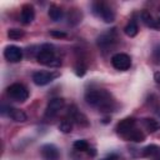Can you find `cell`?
<instances>
[{"label": "cell", "instance_id": "obj_27", "mask_svg": "<svg viewBox=\"0 0 160 160\" xmlns=\"http://www.w3.org/2000/svg\"><path fill=\"white\" fill-rule=\"evenodd\" d=\"M50 36L56 38V39H64V38H66L68 35H66V32L60 31V30H51V31H50Z\"/></svg>", "mask_w": 160, "mask_h": 160}, {"label": "cell", "instance_id": "obj_30", "mask_svg": "<svg viewBox=\"0 0 160 160\" xmlns=\"http://www.w3.org/2000/svg\"><path fill=\"white\" fill-rule=\"evenodd\" d=\"M88 152H89V155H90V156H95V155H96L95 149H90V148H89V149H88Z\"/></svg>", "mask_w": 160, "mask_h": 160}, {"label": "cell", "instance_id": "obj_22", "mask_svg": "<svg viewBox=\"0 0 160 160\" xmlns=\"http://www.w3.org/2000/svg\"><path fill=\"white\" fill-rule=\"evenodd\" d=\"M24 35H25L24 30L18 29V28H11V29L8 30V38L10 40H20Z\"/></svg>", "mask_w": 160, "mask_h": 160}, {"label": "cell", "instance_id": "obj_29", "mask_svg": "<svg viewBox=\"0 0 160 160\" xmlns=\"http://www.w3.org/2000/svg\"><path fill=\"white\" fill-rule=\"evenodd\" d=\"M154 80H155L156 84H160V71H156L154 74Z\"/></svg>", "mask_w": 160, "mask_h": 160}, {"label": "cell", "instance_id": "obj_15", "mask_svg": "<svg viewBox=\"0 0 160 160\" xmlns=\"http://www.w3.org/2000/svg\"><path fill=\"white\" fill-rule=\"evenodd\" d=\"M144 128L149 131V132H155L160 129V120L159 119H154V118H144L141 120Z\"/></svg>", "mask_w": 160, "mask_h": 160}, {"label": "cell", "instance_id": "obj_4", "mask_svg": "<svg viewBox=\"0 0 160 160\" xmlns=\"http://www.w3.org/2000/svg\"><path fill=\"white\" fill-rule=\"evenodd\" d=\"M6 94L15 101H20L24 102L25 100H28L29 98V90L25 85L20 84V82H14L10 86H8L6 89Z\"/></svg>", "mask_w": 160, "mask_h": 160}, {"label": "cell", "instance_id": "obj_13", "mask_svg": "<svg viewBox=\"0 0 160 160\" xmlns=\"http://www.w3.org/2000/svg\"><path fill=\"white\" fill-rule=\"evenodd\" d=\"M116 40H118V38H116V31H115V29H111V30H109V31L101 34V35L98 38V45H99L100 48H109V46H111Z\"/></svg>", "mask_w": 160, "mask_h": 160}, {"label": "cell", "instance_id": "obj_1", "mask_svg": "<svg viewBox=\"0 0 160 160\" xmlns=\"http://www.w3.org/2000/svg\"><path fill=\"white\" fill-rule=\"evenodd\" d=\"M85 101L94 106L98 108L100 111L109 112L115 109V101L111 96L110 92L106 90H89L85 94Z\"/></svg>", "mask_w": 160, "mask_h": 160}, {"label": "cell", "instance_id": "obj_3", "mask_svg": "<svg viewBox=\"0 0 160 160\" xmlns=\"http://www.w3.org/2000/svg\"><path fill=\"white\" fill-rule=\"evenodd\" d=\"M92 12L105 22H112L115 20V11L105 1H95L91 5Z\"/></svg>", "mask_w": 160, "mask_h": 160}, {"label": "cell", "instance_id": "obj_17", "mask_svg": "<svg viewBox=\"0 0 160 160\" xmlns=\"http://www.w3.org/2000/svg\"><path fill=\"white\" fill-rule=\"evenodd\" d=\"M124 138L129 141H134V142H142L145 140V135L144 132H141L140 130H136L135 128L132 130H130L128 134L124 135Z\"/></svg>", "mask_w": 160, "mask_h": 160}, {"label": "cell", "instance_id": "obj_23", "mask_svg": "<svg viewBox=\"0 0 160 160\" xmlns=\"http://www.w3.org/2000/svg\"><path fill=\"white\" fill-rule=\"evenodd\" d=\"M59 130L61 132H64V134H69L72 130V122H71V120H69V119L61 120L60 124H59Z\"/></svg>", "mask_w": 160, "mask_h": 160}, {"label": "cell", "instance_id": "obj_20", "mask_svg": "<svg viewBox=\"0 0 160 160\" xmlns=\"http://www.w3.org/2000/svg\"><path fill=\"white\" fill-rule=\"evenodd\" d=\"M159 152H160V148H159L158 145L151 144V145L145 146V148L141 150V156H144V158H150V156L158 155Z\"/></svg>", "mask_w": 160, "mask_h": 160}, {"label": "cell", "instance_id": "obj_19", "mask_svg": "<svg viewBox=\"0 0 160 160\" xmlns=\"http://www.w3.org/2000/svg\"><path fill=\"white\" fill-rule=\"evenodd\" d=\"M124 32H125V35H128L129 38H134V36H136L138 32H139V26H138L136 21H135V20H130V21L125 25V28H124Z\"/></svg>", "mask_w": 160, "mask_h": 160}, {"label": "cell", "instance_id": "obj_25", "mask_svg": "<svg viewBox=\"0 0 160 160\" xmlns=\"http://www.w3.org/2000/svg\"><path fill=\"white\" fill-rule=\"evenodd\" d=\"M152 60L155 64L160 65V42L156 44L152 49Z\"/></svg>", "mask_w": 160, "mask_h": 160}, {"label": "cell", "instance_id": "obj_14", "mask_svg": "<svg viewBox=\"0 0 160 160\" xmlns=\"http://www.w3.org/2000/svg\"><path fill=\"white\" fill-rule=\"evenodd\" d=\"M69 115H70V118H71L79 126H89V120H88L86 115L82 114V112H80V111L76 109L75 105H71V106L69 108Z\"/></svg>", "mask_w": 160, "mask_h": 160}, {"label": "cell", "instance_id": "obj_8", "mask_svg": "<svg viewBox=\"0 0 160 160\" xmlns=\"http://www.w3.org/2000/svg\"><path fill=\"white\" fill-rule=\"evenodd\" d=\"M1 114L9 116L11 120H14L16 122H24V121L28 120V116H26V114L22 110L16 109V108H12V106H8V105H2Z\"/></svg>", "mask_w": 160, "mask_h": 160}, {"label": "cell", "instance_id": "obj_16", "mask_svg": "<svg viewBox=\"0 0 160 160\" xmlns=\"http://www.w3.org/2000/svg\"><path fill=\"white\" fill-rule=\"evenodd\" d=\"M48 15L52 21H60L64 16V11L60 6H58L55 4H51L50 8H49V11H48Z\"/></svg>", "mask_w": 160, "mask_h": 160}, {"label": "cell", "instance_id": "obj_11", "mask_svg": "<svg viewBox=\"0 0 160 160\" xmlns=\"http://www.w3.org/2000/svg\"><path fill=\"white\" fill-rule=\"evenodd\" d=\"M35 19V9L31 4H24L20 11V20L24 25H29Z\"/></svg>", "mask_w": 160, "mask_h": 160}, {"label": "cell", "instance_id": "obj_18", "mask_svg": "<svg viewBox=\"0 0 160 160\" xmlns=\"http://www.w3.org/2000/svg\"><path fill=\"white\" fill-rule=\"evenodd\" d=\"M140 16H141L142 22H144L148 28H151V29L155 28V16H154L149 10H142L141 14H140Z\"/></svg>", "mask_w": 160, "mask_h": 160}, {"label": "cell", "instance_id": "obj_10", "mask_svg": "<svg viewBox=\"0 0 160 160\" xmlns=\"http://www.w3.org/2000/svg\"><path fill=\"white\" fill-rule=\"evenodd\" d=\"M40 151H41V156L45 160H59L60 158V151L58 146L54 144H44Z\"/></svg>", "mask_w": 160, "mask_h": 160}, {"label": "cell", "instance_id": "obj_28", "mask_svg": "<svg viewBox=\"0 0 160 160\" xmlns=\"http://www.w3.org/2000/svg\"><path fill=\"white\" fill-rule=\"evenodd\" d=\"M101 160H118V155L110 154L109 156H106V158H104V159H101Z\"/></svg>", "mask_w": 160, "mask_h": 160}, {"label": "cell", "instance_id": "obj_9", "mask_svg": "<svg viewBox=\"0 0 160 160\" xmlns=\"http://www.w3.org/2000/svg\"><path fill=\"white\" fill-rule=\"evenodd\" d=\"M4 56L10 62H19L22 59V50L16 45H8L4 49Z\"/></svg>", "mask_w": 160, "mask_h": 160}, {"label": "cell", "instance_id": "obj_31", "mask_svg": "<svg viewBox=\"0 0 160 160\" xmlns=\"http://www.w3.org/2000/svg\"><path fill=\"white\" fill-rule=\"evenodd\" d=\"M155 160H160V156H158V158H156V159H155Z\"/></svg>", "mask_w": 160, "mask_h": 160}, {"label": "cell", "instance_id": "obj_24", "mask_svg": "<svg viewBox=\"0 0 160 160\" xmlns=\"http://www.w3.org/2000/svg\"><path fill=\"white\" fill-rule=\"evenodd\" d=\"M74 148H75L76 150H79V151H88V149H89L90 146H89V142H88L86 140L80 139V140L74 141Z\"/></svg>", "mask_w": 160, "mask_h": 160}, {"label": "cell", "instance_id": "obj_26", "mask_svg": "<svg viewBox=\"0 0 160 160\" xmlns=\"http://www.w3.org/2000/svg\"><path fill=\"white\" fill-rule=\"evenodd\" d=\"M85 72H86V66L84 65V64H78L76 66H75V74L78 75V76H84L85 75Z\"/></svg>", "mask_w": 160, "mask_h": 160}, {"label": "cell", "instance_id": "obj_2", "mask_svg": "<svg viewBox=\"0 0 160 160\" xmlns=\"http://www.w3.org/2000/svg\"><path fill=\"white\" fill-rule=\"evenodd\" d=\"M36 60L38 62L46 65V66H60L61 64V61L55 56L52 45H49V44H45L41 46V49L39 50L36 55Z\"/></svg>", "mask_w": 160, "mask_h": 160}, {"label": "cell", "instance_id": "obj_21", "mask_svg": "<svg viewBox=\"0 0 160 160\" xmlns=\"http://www.w3.org/2000/svg\"><path fill=\"white\" fill-rule=\"evenodd\" d=\"M68 19H69V24L70 25H76L81 21V12L79 9H71L69 11V15H68Z\"/></svg>", "mask_w": 160, "mask_h": 160}, {"label": "cell", "instance_id": "obj_12", "mask_svg": "<svg viewBox=\"0 0 160 160\" xmlns=\"http://www.w3.org/2000/svg\"><path fill=\"white\" fill-rule=\"evenodd\" d=\"M135 124H136V120L134 119V118H125V119H122V120H120L118 124H116V128H115V130H116V132L118 134H120L121 136H124L125 134H128L130 130H132L134 128H135Z\"/></svg>", "mask_w": 160, "mask_h": 160}, {"label": "cell", "instance_id": "obj_7", "mask_svg": "<svg viewBox=\"0 0 160 160\" xmlns=\"http://www.w3.org/2000/svg\"><path fill=\"white\" fill-rule=\"evenodd\" d=\"M65 105V100L62 98H52L48 101L46 109H45V118H54L56 116L60 110L64 108Z\"/></svg>", "mask_w": 160, "mask_h": 160}, {"label": "cell", "instance_id": "obj_5", "mask_svg": "<svg viewBox=\"0 0 160 160\" xmlns=\"http://www.w3.org/2000/svg\"><path fill=\"white\" fill-rule=\"evenodd\" d=\"M58 76H60L59 71H46V70H41V71H35L32 74V81L35 85L38 86H44L50 84L52 80H55Z\"/></svg>", "mask_w": 160, "mask_h": 160}, {"label": "cell", "instance_id": "obj_6", "mask_svg": "<svg viewBox=\"0 0 160 160\" xmlns=\"http://www.w3.org/2000/svg\"><path fill=\"white\" fill-rule=\"evenodd\" d=\"M111 65L114 66V69H116L119 71H125V70L130 69L131 59L125 52H118L111 56Z\"/></svg>", "mask_w": 160, "mask_h": 160}]
</instances>
